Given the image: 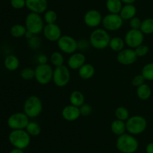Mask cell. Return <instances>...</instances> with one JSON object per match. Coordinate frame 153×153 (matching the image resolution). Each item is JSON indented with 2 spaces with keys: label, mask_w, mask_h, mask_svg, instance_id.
Masks as SVG:
<instances>
[{
  "label": "cell",
  "mask_w": 153,
  "mask_h": 153,
  "mask_svg": "<svg viewBox=\"0 0 153 153\" xmlns=\"http://www.w3.org/2000/svg\"><path fill=\"white\" fill-rule=\"evenodd\" d=\"M69 100H70V104L80 107L85 104V98L82 92L79 91V90H74L70 94Z\"/></svg>",
  "instance_id": "21"
},
{
  "label": "cell",
  "mask_w": 153,
  "mask_h": 153,
  "mask_svg": "<svg viewBox=\"0 0 153 153\" xmlns=\"http://www.w3.org/2000/svg\"><path fill=\"white\" fill-rule=\"evenodd\" d=\"M8 140L14 148L24 150L31 142V136L25 129L12 130L8 135Z\"/></svg>",
  "instance_id": "3"
},
{
  "label": "cell",
  "mask_w": 153,
  "mask_h": 153,
  "mask_svg": "<svg viewBox=\"0 0 153 153\" xmlns=\"http://www.w3.org/2000/svg\"><path fill=\"white\" fill-rule=\"evenodd\" d=\"M121 2L125 4H134V3L136 2V0H121Z\"/></svg>",
  "instance_id": "46"
},
{
  "label": "cell",
  "mask_w": 153,
  "mask_h": 153,
  "mask_svg": "<svg viewBox=\"0 0 153 153\" xmlns=\"http://www.w3.org/2000/svg\"><path fill=\"white\" fill-rule=\"evenodd\" d=\"M44 20L40 14L33 12L28 14L25 20V26L27 31L31 32L34 35H38L43 32L44 28Z\"/></svg>",
  "instance_id": "6"
},
{
  "label": "cell",
  "mask_w": 153,
  "mask_h": 153,
  "mask_svg": "<svg viewBox=\"0 0 153 153\" xmlns=\"http://www.w3.org/2000/svg\"><path fill=\"white\" fill-rule=\"evenodd\" d=\"M57 45L61 52L69 55L74 53L78 50V41L68 34L61 36L57 41Z\"/></svg>",
  "instance_id": "11"
},
{
  "label": "cell",
  "mask_w": 153,
  "mask_h": 153,
  "mask_svg": "<svg viewBox=\"0 0 153 153\" xmlns=\"http://www.w3.org/2000/svg\"><path fill=\"white\" fill-rule=\"evenodd\" d=\"M20 76L25 80H31L35 76L34 69L32 68H25L20 71Z\"/></svg>",
  "instance_id": "34"
},
{
  "label": "cell",
  "mask_w": 153,
  "mask_h": 153,
  "mask_svg": "<svg viewBox=\"0 0 153 153\" xmlns=\"http://www.w3.org/2000/svg\"><path fill=\"white\" fill-rule=\"evenodd\" d=\"M115 117H116L117 119L122 120V121L126 122L128 119V118L130 117V113L129 111L127 108H126L125 106H118L116 110H115L114 112Z\"/></svg>",
  "instance_id": "31"
},
{
  "label": "cell",
  "mask_w": 153,
  "mask_h": 153,
  "mask_svg": "<svg viewBox=\"0 0 153 153\" xmlns=\"http://www.w3.org/2000/svg\"><path fill=\"white\" fill-rule=\"evenodd\" d=\"M123 3L121 0H107L105 3L106 8L111 14H120Z\"/></svg>",
  "instance_id": "25"
},
{
  "label": "cell",
  "mask_w": 153,
  "mask_h": 153,
  "mask_svg": "<svg viewBox=\"0 0 153 153\" xmlns=\"http://www.w3.org/2000/svg\"><path fill=\"white\" fill-rule=\"evenodd\" d=\"M141 23L142 20L137 16H134L129 20V26L132 29H140Z\"/></svg>",
  "instance_id": "39"
},
{
  "label": "cell",
  "mask_w": 153,
  "mask_h": 153,
  "mask_svg": "<svg viewBox=\"0 0 153 153\" xmlns=\"http://www.w3.org/2000/svg\"><path fill=\"white\" fill-rule=\"evenodd\" d=\"M61 116L67 122L76 121L81 116L80 109L72 104L67 105L61 111Z\"/></svg>",
  "instance_id": "18"
},
{
  "label": "cell",
  "mask_w": 153,
  "mask_h": 153,
  "mask_svg": "<svg viewBox=\"0 0 153 153\" xmlns=\"http://www.w3.org/2000/svg\"><path fill=\"white\" fill-rule=\"evenodd\" d=\"M37 61L38 62V64H47L48 61H49V58H48L47 56H46L45 54H40L37 56Z\"/></svg>",
  "instance_id": "42"
},
{
  "label": "cell",
  "mask_w": 153,
  "mask_h": 153,
  "mask_svg": "<svg viewBox=\"0 0 153 153\" xmlns=\"http://www.w3.org/2000/svg\"><path fill=\"white\" fill-rule=\"evenodd\" d=\"M70 78H71L70 70L67 66L64 64L54 69L52 81L56 86L60 88L66 86L70 82Z\"/></svg>",
  "instance_id": "8"
},
{
  "label": "cell",
  "mask_w": 153,
  "mask_h": 153,
  "mask_svg": "<svg viewBox=\"0 0 153 153\" xmlns=\"http://www.w3.org/2000/svg\"><path fill=\"white\" fill-rule=\"evenodd\" d=\"M26 32L27 29L25 25L23 26L22 24H14L13 26H12L10 29V33L11 36L13 38H19L25 36Z\"/></svg>",
  "instance_id": "28"
},
{
  "label": "cell",
  "mask_w": 153,
  "mask_h": 153,
  "mask_svg": "<svg viewBox=\"0 0 153 153\" xmlns=\"http://www.w3.org/2000/svg\"><path fill=\"white\" fill-rule=\"evenodd\" d=\"M136 94L140 100H146L152 95V89L148 84L144 83L137 87Z\"/></svg>",
  "instance_id": "24"
},
{
  "label": "cell",
  "mask_w": 153,
  "mask_h": 153,
  "mask_svg": "<svg viewBox=\"0 0 153 153\" xmlns=\"http://www.w3.org/2000/svg\"><path fill=\"white\" fill-rule=\"evenodd\" d=\"M4 64L7 70H10V71H14V70H17L19 68V60L17 58V56L10 54V55L7 56L5 57Z\"/></svg>",
  "instance_id": "23"
},
{
  "label": "cell",
  "mask_w": 153,
  "mask_h": 153,
  "mask_svg": "<svg viewBox=\"0 0 153 153\" xmlns=\"http://www.w3.org/2000/svg\"><path fill=\"white\" fill-rule=\"evenodd\" d=\"M111 38L105 28H96L90 34L89 41L91 46L97 50H105L109 46Z\"/></svg>",
  "instance_id": "2"
},
{
  "label": "cell",
  "mask_w": 153,
  "mask_h": 153,
  "mask_svg": "<svg viewBox=\"0 0 153 153\" xmlns=\"http://www.w3.org/2000/svg\"><path fill=\"white\" fill-rule=\"evenodd\" d=\"M80 109V112L81 116H88L91 115L93 112V108L88 104H84L82 106H81L79 107Z\"/></svg>",
  "instance_id": "38"
},
{
  "label": "cell",
  "mask_w": 153,
  "mask_h": 153,
  "mask_svg": "<svg viewBox=\"0 0 153 153\" xmlns=\"http://www.w3.org/2000/svg\"><path fill=\"white\" fill-rule=\"evenodd\" d=\"M96 70L93 64L85 63L78 70V74L82 80H90L95 75Z\"/></svg>",
  "instance_id": "19"
},
{
  "label": "cell",
  "mask_w": 153,
  "mask_h": 153,
  "mask_svg": "<svg viewBox=\"0 0 153 153\" xmlns=\"http://www.w3.org/2000/svg\"><path fill=\"white\" fill-rule=\"evenodd\" d=\"M146 153H153V142H149L146 145Z\"/></svg>",
  "instance_id": "43"
},
{
  "label": "cell",
  "mask_w": 153,
  "mask_h": 153,
  "mask_svg": "<svg viewBox=\"0 0 153 153\" xmlns=\"http://www.w3.org/2000/svg\"><path fill=\"white\" fill-rule=\"evenodd\" d=\"M102 14L96 9H91L85 14L84 22L90 28H97L102 21Z\"/></svg>",
  "instance_id": "15"
},
{
  "label": "cell",
  "mask_w": 153,
  "mask_h": 153,
  "mask_svg": "<svg viewBox=\"0 0 153 153\" xmlns=\"http://www.w3.org/2000/svg\"><path fill=\"white\" fill-rule=\"evenodd\" d=\"M137 59L134 50L131 48H124L120 51L117 55V60L123 65H131L133 64Z\"/></svg>",
  "instance_id": "13"
},
{
  "label": "cell",
  "mask_w": 153,
  "mask_h": 153,
  "mask_svg": "<svg viewBox=\"0 0 153 153\" xmlns=\"http://www.w3.org/2000/svg\"><path fill=\"white\" fill-rule=\"evenodd\" d=\"M136 14H137V8L134 4H128L123 6L119 14L123 20H130L133 17L136 16Z\"/></svg>",
  "instance_id": "20"
},
{
  "label": "cell",
  "mask_w": 153,
  "mask_h": 153,
  "mask_svg": "<svg viewBox=\"0 0 153 153\" xmlns=\"http://www.w3.org/2000/svg\"><path fill=\"white\" fill-rule=\"evenodd\" d=\"M28 46L32 50H37L40 47L42 44V40L38 35H34L31 38L27 40Z\"/></svg>",
  "instance_id": "35"
},
{
  "label": "cell",
  "mask_w": 153,
  "mask_h": 153,
  "mask_svg": "<svg viewBox=\"0 0 153 153\" xmlns=\"http://www.w3.org/2000/svg\"><path fill=\"white\" fill-rule=\"evenodd\" d=\"M126 131L134 136L143 133L147 128V121L143 116L134 115L130 116L126 122Z\"/></svg>",
  "instance_id": "5"
},
{
  "label": "cell",
  "mask_w": 153,
  "mask_h": 153,
  "mask_svg": "<svg viewBox=\"0 0 153 153\" xmlns=\"http://www.w3.org/2000/svg\"><path fill=\"white\" fill-rule=\"evenodd\" d=\"M25 7L33 13L44 14L47 10V0H25Z\"/></svg>",
  "instance_id": "16"
},
{
  "label": "cell",
  "mask_w": 153,
  "mask_h": 153,
  "mask_svg": "<svg viewBox=\"0 0 153 153\" xmlns=\"http://www.w3.org/2000/svg\"><path fill=\"white\" fill-rule=\"evenodd\" d=\"M141 74L146 80L153 81V62L147 63L142 68Z\"/></svg>",
  "instance_id": "32"
},
{
  "label": "cell",
  "mask_w": 153,
  "mask_h": 153,
  "mask_svg": "<svg viewBox=\"0 0 153 153\" xmlns=\"http://www.w3.org/2000/svg\"><path fill=\"white\" fill-rule=\"evenodd\" d=\"M125 40L120 37H114L111 38L109 47L111 50L119 52L125 48Z\"/></svg>",
  "instance_id": "26"
},
{
  "label": "cell",
  "mask_w": 153,
  "mask_h": 153,
  "mask_svg": "<svg viewBox=\"0 0 153 153\" xmlns=\"http://www.w3.org/2000/svg\"><path fill=\"white\" fill-rule=\"evenodd\" d=\"M78 41V50H86L91 46V44H90L89 40L85 38H82L80 40H77Z\"/></svg>",
  "instance_id": "40"
},
{
  "label": "cell",
  "mask_w": 153,
  "mask_h": 153,
  "mask_svg": "<svg viewBox=\"0 0 153 153\" xmlns=\"http://www.w3.org/2000/svg\"><path fill=\"white\" fill-rule=\"evenodd\" d=\"M9 153H24L23 149H20V148H14L13 149H11Z\"/></svg>",
  "instance_id": "44"
},
{
  "label": "cell",
  "mask_w": 153,
  "mask_h": 153,
  "mask_svg": "<svg viewBox=\"0 0 153 153\" xmlns=\"http://www.w3.org/2000/svg\"><path fill=\"white\" fill-rule=\"evenodd\" d=\"M49 60L51 64L55 68L62 66L64 64V57L61 51H55L52 52L49 57Z\"/></svg>",
  "instance_id": "27"
},
{
  "label": "cell",
  "mask_w": 153,
  "mask_h": 153,
  "mask_svg": "<svg viewBox=\"0 0 153 153\" xmlns=\"http://www.w3.org/2000/svg\"><path fill=\"white\" fill-rule=\"evenodd\" d=\"M149 51V46L146 44H141L140 46H138L137 47H136L134 49V52H135L136 55L137 57H143L146 55H147L148 52Z\"/></svg>",
  "instance_id": "36"
},
{
  "label": "cell",
  "mask_w": 153,
  "mask_h": 153,
  "mask_svg": "<svg viewBox=\"0 0 153 153\" xmlns=\"http://www.w3.org/2000/svg\"><path fill=\"white\" fill-rule=\"evenodd\" d=\"M43 34L45 38L50 42H57L62 36L61 27L56 23L46 24L43 30Z\"/></svg>",
  "instance_id": "14"
},
{
  "label": "cell",
  "mask_w": 153,
  "mask_h": 153,
  "mask_svg": "<svg viewBox=\"0 0 153 153\" xmlns=\"http://www.w3.org/2000/svg\"><path fill=\"white\" fill-rule=\"evenodd\" d=\"M34 34H33V33H31V32L27 31V32H26V33H25V36H24V37H25V38L27 39V40H28V39L31 38H32L33 36H34Z\"/></svg>",
  "instance_id": "45"
},
{
  "label": "cell",
  "mask_w": 153,
  "mask_h": 153,
  "mask_svg": "<svg viewBox=\"0 0 153 153\" xmlns=\"http://www.w3.org/2000/svg\"><path fill=\"white\" fill-rule=\"evenodd\" d=\"M140 31L145 34H153V18H146L142 21Z\"/></svg>",
  "instance_id": "30"
},
{
  "label": "cell",
  "mask_w": 153,
  "mask_h": 153,
  "mask_svg": "<svg viewBox=\"0 0 153 153\" xmlns=\"http://www.w3.org/2000/svg\"><path fill=\"white\" fill-rule=\"evenodd\" d=\"M145 81H146V80L143 77V75L140 74L135 75V76L132 78V80H131V84H132L133 86L137 87H137L140 86L144 84Z\"/></svg>",
  "instance_id": "37"
},
{
  "label": "cell",
  "mask_w": 153,
  "mask_h": 153,
  "mask_svg": "<svg viewBox=\"0 0 153 153\" xmlns=\"http://www.w3.org/2000/svg\"><path fill=\"white\" fill-rule=\"evenodd\" d=\"M29 117L24 112H17L11 114L8 117L7 124L12 130L25 129L29 122Z\"/></svg>",
  "instance_id": "9"
},
{
  "label": "cell",
  "mask_w": 153,
  "mask_h": 153,
  "mask_svg": "<svg viewBox=\"0 0 153 153\" xmlns=\"http://www.w3.org/2000/svg\"><path fill=\"white\" fill-rule=\"evenodd\" d=\"M10 5L16 10H20L25 7V0H10Z\"/></svg>",
  "instance_id": "41"
},
{
  "label": "cell",
  "mask_w": 153,
  "mask_h": 153,
  "mask_svg": "<svg viewBox=\"0 0 153 153\" xmlns=\"http://www.w3.org/2000/svg\"><path fill=\"white\" fill-rule=\"evenodd\" d=\"M123 24V20L119 14H111L103 16L102 25L107 31L116 32L120 29Z\"/></svg>",
  "instance_id": "10"
},
{
  "label": "cell",
  "mask_w": 153,
  "mask_h": 153,
  "mask_svg": "<svg viewBox=\"0 0 153 153\" xmlns=\"http://www.w3.org/2000/svg\"><path fill=\"white\" fill-rule=\"evenodd\" d=\"M54 69L51 64H38L34 68L35 76L34 79L40 85H47L52 81Z\"/></svg>",
  "instance_id": "7"
},
{
  "label": "cell",
  "mask_w": 153,
  "mask_h": 153,
  "mask_svg": "<svg viewBox=\"0 0 153 153\" xmlns=\"http://www.w3.org/2000/svg\"><path fill=\"white\" fill-rule=\"evenodd\" d=\"M111 130L114 134L117 136H120L126 131V122L119 119H114L111 124Z\"/></svg>",
  "instance_id": "22"
},
{
  "label": "cell",
  "mask_w": 153,
  "mask_h": 153,
  "mask_svg": "<svg viewBox=\"0 0 153 153\" xmlns=\"http://www.w3.org/2000/svg\"><path fill=\"white\" fill-rule=\"evenodd\" d=\"M86 63V56L82 52H74L71 54L67 60V67L71 70H79Z\"/></svg>",
  "instance_id": "17"
},
{
  "label": "cell",
  "mask_w": 153,
  "mask_h": 153,
  "mask_svg": "<svg viewBox=\"0 0 153 153\" xmlns=\"http://www.w3.org/2000/svg\"><path fill=\"white\" fill-rule=\"evenodd\" d=\"M25 130L31 136H37L41 133V127L37 122L34 121H30Z\"/></svg>",
  "instance_id": "29"
},
{
  "label": "cell",
  "mask_w": 153,
  "mask_h": 153,
  "mask_svg": "<svg viewBox=\"0 0 153 153\" xmlns=\"http://www.w3.org/2000/svg\"><path fill=\"white\" fill-rule=\"evenodd\" d=\"M125 44L128 48L134 50L140 45L143 44L144 40V34L140 29L130 28L124 37Z\"/></svg>",
  "instance_id": "12"
},
{
  "label": "cell",
  "mask_w": 153,
  "mask_h": 153,
  "mask_svg": "<svg viewBox=\"0 0 153 153\" xmlns=\"http://www.w3.org/2000/svg\"><path fill=\"white\" fill-rule=\"evenodd\" d=\"M43 20L46 24L56 23L58 20V14L53 10H47L44 13Z\"/></svg>",
  "instance_id": "33"
},
{
  "label": "cell",
  "mask_w": 153,
  "mask_h": 153,
  "mask_svg": "<svg viewBox=\"0 0 153 153\" xmlns=\"http://www.w3.org/2000/svg\"><path fill=\"white\" fill-rule=\"evenodd\" d=\"M116 147L121 153H134L138 149L139 142L134 135L125 133L117 137Z\"/></svg>",
  "instance_id": "1"
},
{
  "label": "cell",
  "mask_w": 153,
  "mask_h": 153,
  "mask_svg": "<svg viewBox=\"0 0 153 153\" xmlns=\"http://www.w3.org/2000/svg\"><path fill=\"white\" fill-rule=\"evenodd\" d=\"M43 111V102L36 95H30L26 98L23 104V112L29 117L34 118L39 116Z\"/></svg>",
  "instance_id": "4"
}]
</instances>
